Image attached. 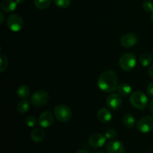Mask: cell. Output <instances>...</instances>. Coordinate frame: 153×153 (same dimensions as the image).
<instances>
[{"instance_id":"1","label":"cell","mask_w":153,"mask_h":153,"mask_svg":"<svg viewBox=\"0 0 153 153\" xmlns=\"http://www.w3.org/2000/svg\"><path fill=\"white\" fill-rule=\"evenodd\" d=\"M98 86L100 90L106 93H113L118 87V78L116 73L112 70L103 72L98 79Z\"/></svg>"},{"instance_id":"2","label":"cell","mask_w":153,"mask_h":153,"mask_svg":"<svg viewBox=\"0 0 153 153\" xmlns=\"http://www.w3.org/2000/svg\"><path fill=\"white\" fill-rule=\"evenodd\" d=\"M130 103L134 108L143 110L148 105V97L143 92L135 91L130 96Z\"/></svg>"},{"instance_id":"3","label":"cell","mask_w":153,"mask_h":153,"mask_svg":"<svg viewBox=\"0 0 153 153\" xmlns=\"http://www.w3.org/2000/svg\"><path fill=\"white\" fill-rule=\"evenodd\" d=\"M119 67L124 71H131L137 64L136 56L132 53H125L120 58Z\"/></svg>"},{"instance_id":"4","label":"cell","mask_w":153,"mask_h":153,"mask_svg":"<svg viewBox=\"0 0 153 153\" xmlns=\"http://www.w3.org/2000/svg\"><path fill=\"white\" fill-rule=\"evenodd\" d=\"M55 117L61 123H67L71 119L72 111L66 105H58L54 108Z\"/></svg>"},{"instance_id":"5","label":"cell","mask_w":153,"mask_h":153,"mask_svg":"<svg viewBox=\"0 0 153 153\" xmlns=\"http://www.w3.org/2000/svg\"><path fill=\"white\" fill-rule=\"evenodd\" d=\"M49 94L44 90H39V91H36L34 94H31V98H30L31 104L35 107L38 108L46 105L49 102Z\"/></svg>"},{"instance_id":"6","label":"cell","mask_w":153,"mask_h":153,"mask_svg":"<svg viewBox=\"0 0 153 153\" xmlns=\"http://www.w3.org/2000/svg\"><path fill=\"white\" fill-rule=\"evenodd\" d=\"M7 25L10 31L18 32L24 26V20L22 16L16 13L10 15L7 19Z\"/></svg>"},{"instance_id":"7","label":"cell","mask_w":153,"mask_h":153,"mask_svg":"<svg viewBox=\"0 0 153 153\" xmlns=\"http://www.w3.org/2000/svg\"><path fill=\"white\" fill-rule=\"evenodd\" d=\"M136 128L137 131L144 134L152 131L153 130V117L145 116L140 118L136 124Z\"/></svg>"},{"instance_id":"8","label":"cell","mask_w":153,"mask_h":153,"mask_svg":"<svg viewBox=\"0 0 153 153\" xmlns=\"http://www.w3.org/2000/svg\"><path fill=\"white\" fill-rule=\"evenodd\" d=\"M123 100L120 95L118 94H111L108 97L106 100V105L111 110L117 111L121 108Z\"/></svg>"},{"instance_id":"9","label":"cell","mask_w":153,"mask_h":153,"mask_svg":"<svg viewBox=\"0 0 153 153\" xmlns=\"http://www.w3.org/2000/svg\"><path fill=\"white\" fill-rule=\"evenodd\" d=\"M54 123V115L49 111H45L38 118V123L42 128H49Z\"/></svg>"},{"instance_id":"10","label":"cell","mask_w":153,"mask_h":153,"mask_svg":"<svg viewBox=\"0 0 153 153\" xmlns=\"http://www.w3.org/2000/svg\"><path fill=\"white\" fill-rule=\"evenodd\" d=\"M106 140L107 139H106L105 135H102L100 133H94V134H92L90 136L89 139H88V142H89L90 145L92 147L99 149V148H101L104 146Z\"/></svg>"},{"instance_id":"11","label":"cell","mask_w":153,"mask_h":153,"mask_svg":"<svg viewBox=\"0 0 153 153\" xmlns=\"http://www.w3.org/2000/svg\"><path fill=\"white\" fill-rule=\"evenodd\" d=\"M138 41L137 35L133 33L126 34L121 37L120 44L124 48H131L135 46Z\"/></svg>"},{"instance_id":"12","label":"cell","mask_w":153,"mask_h":153,"mask_svg":"<svg viewBox=\"0 0 153 153\" xmlns=\"http://www.w3.org/2000/svg\"><path fill=\"white\" fill-rule=\"evenodd\" d=\"M106 150L108 153H123L125 147L119 140H111L106 145Z\"/></svg>"},{"instance_id":"13","label":"cell","mask_w":153,"mask_h":153,"mask_svg":"<svg viewBox=\"0 0 153 153\" xmlns=\"http://www.w3.org/2000/svg\"><path fill=\"white\" fill-rule=\"evenodd\" d=\"M97 118L102 123H108L112 119V114L106 108H102L97 112Z\"/></svg>"},{"instance_id":"14","label":"cell","mask_w":153,"mask_h":153,"mask_svg":"<svg viewBox=\"0 0 153 153\" xmlns=\"http://www.w3.org/2000/svg\"><path fill=\"white\" fill-rule=\"evenodd\" d=\"M45 137V133L42 128H35L31 131V140L34 143H40L43 141Z\"/></svg>"},{"instance_id":"15","label":"cell","mask_w":153,"mask_h":153,"mask_svg":"<svg viewBox=\"0 0 153 153\" xmlns=\"http://www.w3.org/2000/svg\"><path fill=\"white\" fill-rule=\"evenodd\" d=\"M17 3L13 0H3L1 3V9L4 12L10 13L16 8Z\"/></svg>"},{"instance_id":"16","label":"cell","mask_w":153,"mask_h":153,"mask_svg":"<svg viewBox=\"0 0 153 153\" xmlns=\"http://www.w3.org/2000/svg\"><path fill=\"white\" fill-rule=\"evenodd\" d=\"M117 92L119 95L122 96V97H126L131 94V87L128 84L123 82V83L118 85L117 88Z\"/></svg>"},{"instance_id":"17","label":"cell","mask_w":153,"mask_h":153,"mask_svg":"<svg viewBox=\"0 0 153 153\" xmlns=\"http://www.w3.org/2000/svg\"><path fill=\"white\" fill-rule=\"evenodd\" d=\"M123 123L128 128H134L136 125L135 118L131 114H126L123 117Z\"/></svg>"},{"instance_id":"18","label":"cell","mask_w":153,"mask_h":153,"mask_svg":"<svg viewBox=\"0 0 153 153\" xmlns=\"http://www.w3.org/2000/svg\"><path fill=\"white\" fill-rule=\"evenodd\" d=\"M16 94H17L18 97L20 99L22 100H25L28 97H30V94H31V91H30L29 88L26 85H20L19 87H18L17 90H16Z\"/></svg>"},{"instance_id":"19","label":"cell","mask_w":153,"mask_h":153,"mask_svg":"<svg viewBox=\"0 0 153 153\" xmlns=\"http://www.w3.org/2000/svg\"><path fill=\"white\" fill-rule=\"evenodd\" d=\"M30 108V103L28 100H20L18 102L16 106V110L19 114H25L28 111Z\"/></svg>"},{"instance_id":"20","label":"cell","mask_w":153,"mask_h":153,"mask_svg":"<svg viewBox=\"0 0 153 153\" xmlns=\"http://www.w3.org/2000/svg\"><path fill=\"white\" fill-rule=\"evenodd\" d=\"M152 55L149 52H145V53L142 54L141 56L140 57V64H141L143 67H149L152 62Z\"/></svg>"},{"instance_id":"21","label":"cell","mask_w":153,"mask_h":153,"mask_svg":"<svg viewBox=\"0 0 153 153\" xmlns=\"http://www.w3.org/2000/svg\"><path fill=\"white\" fill-rule=\"evenodd\" d=\"M53 0H34V6L39 10H45L47 8Z\"/></svg>"},{"instance_id":"22","label":"cell","mask_w":153,"mask_h":153,"mask_svg":"<svg viewBox=\"0 0 153 153\" xmlns=\"http://www.w3.org/2000/svg\"><path fill=\"white\" fill-rule=\"evenodd\" d=\"M8 66V61L4 55H0V73H3L6 70Z\"/></svg>"},{"instance_id":"23","label":"cell","mask_w":153,"mask_h":153,"mask_svg":"<svg viewBox=\"0 0 153 153\" xmlns=\"http://www.w3.org/2000/svg\"><path fill=\"white\" fill-rule=\"evenodd\" d=\"M54 2L60 8H67L70 5L71 0H54Z\"/></svg>"},{"instance_id":"24","label":"cell","mask_w":153,"mask_h":153,"mask_svg":"<svg viewBox=\"0 0 153 153\" xmlns=\"http://www.w3.org/2000/svg\"><path fill=\"white\" fill-rule=\"evenodd\" d=\"M37 120L36 119L35 117L34 116H28L25 118V125L28 127H30V128H32V127H34L37 124Z\"/></svg>"},{"instance_id":"25","label":"cell","mask_w":153,"mask_h":153,"mask_svg":"<svg viewBox=\"0 0 153 153\" xmlns=\"http://www.w3.org/2000/svg\"><path fill=\"white\" fill-rule=\"evenodd\" d=\"M105 136L106 139H108V140H114L117 137V132L116 130L111 128V129L107 130V131H105Z\"/></svg>"},{"instance_id":"26","label":"cell","mask_w":153,"mask_h":153,"mask_svg":"<svg viewBox=\"0 0 153 153\" xmlns=\"http://www.w3.org/2000/svg\"><path fill=\"white\" fill-rule=\"evenodd\" d=\"M143 10L146 12H152L153 11V2L151 0H145L142 4Z\"/></svg>"},{"instance_id":"27","label":"cell","mask_w":153,"mask_h":153,"mask_svg":"<svg viewBox=\"0 0 153 153\" xmlns=\"http://www.w3.org/2000/svg\"><path fill=\"white\" fill-rule=\"evenodd\" d=\"M146 91H147V94H149V97H153V82H151L150 84L148 85Z\"/></svg>"},{"instance_id":"28","label":"cell","mask_w":153,"mask_h":153,"mask_svg":"<svg viewBox=\"0 0 153 153\" xmlns=\"http://www.w3.org/2000/svg\"><path fill=\"white\" fill-rule=\"evenodd\" d=\"M148 74H149V76H150L152 79H153V64L149 67V70H148Z\"/></svg>"},{"instance_id":"29","label":"cell","mask_w":153,"mask_h":153,"mask_svg":"<svg viewBox=\"0 0 153 153\" xmlns=\"http://www.w3.org/2000/svg\"><path fill=\"white\" fill-rule=\"evenodd\" d=\"M0 19H1V20H0V24H1V25H2L3 22H4V14H3L2 12H0Z\"/></svg>"},{"instance_id":"30","label":"cell","mask_w":153,"mask_h":153,"mask_svg":"<svg viewBox=\"0 0 153 153\" xmlns=\"http://www.w3.org/2000/svg\"><path fill=\"white\" fill-rule=\"evenodd\" d=\"M149 110H150L151 113L153 114V100L149 103Z\"/></svg>"},{"instance_id":"31","label":"cell","mask_w":153,"mask_h":153,"mask_svg":"<svg viewBox=\"0 0 153 153\" xmlns=\"http://www.w3.org/2000/svg\"><path fill=\"white\" fill-rule=\"evenodd\" d=\"M76 153H89V152H88L87 150H85V149H79V150H78Z\"/></svg>"},{"instance_id":"32","label":"cell","mask_w":153,"mask_h":153,"mask_svg":"<svg viewBox=\"0 0 153 153\" xmlns=\"http://www.w3.org/2000/svg\"><path fill=\"white\" fill-rule=\"evenodd\" d=\"M15 1H16V2L17 4H22V3L25 2V0H15Z\"/></svg>"},{"instance_id":"33","label":"cell","mask_w":153,"mask_h":153,"mask_svg":"<svg viewBox=\"0 0 153 153\" xmlns=\"http://www.w3.org/2000/svg\"><path fill=\"white\" fill-rule=\"evenodd\" d=\"M151 21H152V22L153 24V11L152 12V14H151Z\"/></svg>"},{"instance_id":"34","label":"cell","mask_w":153,"mask_h":153,"mask_svg":"<svg viewBox=\"0 0 153 153\" xmlns=\"http://www.w3.org/2000/svg\"><path fill=\"white\" fill-rule=\"evenodd\" d=\"M94 153H105V152H94Z\"/></svg>"},{"instance_id":"35","label":"cell","mask_w":153,"mask_h":153,"mask_svg":"<svg viewBox=\"0 0 153 153\" xmlns=\"http://www.w3.org/2000/svg\"><path fill=\"white\" fill-rule=\"evenodd\" d=\"M152 57H153V52H152Z\"/></svg>"}]
</instances>
